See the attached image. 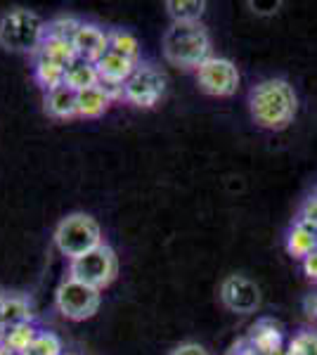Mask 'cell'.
I'll return each instance as SVG.
<instances>
[{
    "label": "cell",
    "instance_id": "obj_6",
    "mask_svg": "<svg viewBox=\"0 0 317 355\" xmlns=\"http://www.w3.org/2000/svg\"><path fill=\"white\" fill-rule=\"evenodd\" d=\"M102 303V291H97L88 284L78 282L74 277L62 279V284L57 287L55 294V306L57 311L65 315L67 320L80 322V320H88L97 313Z\"/></svg>",
    "mask_w": 317,
    "mask_h": 355
},
{
    "label": "cell",
    "instance_id": "obj_23",
    "mask_svg": "<svg viewBox=\"0 0 317 355\" xmlns=\"http://www.w3.org/2000/svg\"><path fill=\"white\" fill-rule=\"evenodd\" d=\"M24 355H65V348H62V341L57 334H53V331H40L36 341H33V346Z\"/></svg>",
    "mask_w": 317,
    "mask_h": 355
},
{
    "label": "cell",
    "instance_id": "obj_11",
    "mask_svg": "<svg viewBox=\"0 0 317 355\" xmlns=\"http://www.w3.org/2000/svg\"><path fill=\"white\" fill-rule=\"evenodd\" d=\"M71 43H74V50H76L78 60L97 64V62L109 53V31L100 28L97 24H85V21H80Z\"/></svg>",
    "mask_w": 317,
    "mask_h": 355
},
{
    "label": "cell",
    "instance_id": "obj_3",
    "mask_svg": "<svg viewBox=\"0 0 317 355\" xmlns=\"http://www.w3.org/2000/svg\"><path fill=\"white\" fill-rule=\"evenodd\" d=\"M45 21L24 8L10 10L0 17V48L10 53H38L45 38Z\"/></svg>",
    "mask_w": 317,
    "mask_h": 355
},
{
    "label": "cell",
    "instance_id": "obj_9",
    "mask_svg": "<svg viewBox=\"0 0 317 355\" xmlns=\"http://www.w3.org/2000/svg\"><path fill=\"white\" fill-rule=\"evenodd\" d=\"M221 301L228 311L237 315H251L261 308V289L244 275H228L221 284Z\"/></svg>",
    "mask_w": 317,
    "mask_h": 355
},
{
    "label": "cell",
    "instance_id": "obj_31",
    "mask_svg": "<svg viewBox=\"0 0 317 355\" xmlns=\"http://www.w3.org/2000/svg\"><path fill=\"white\" fill-rule=\"evenodd\" d=\"M239 355H258V353H256V351H253V348L249 346V348H246V351H241Z\"/></svg>",
    "mask_w": 317,
    "mask_h": 355
},
{
    "label": "cell",
    "instance_id": "obj_7",
    "mask_svg": "<svg viewBox=\"0 0 317 355\" xmlns=\"http://www.w3.org/2000/svg\"><path fill=\"white\" fill-rule=\"evenodd\" d=\"M166 85H169V78L159 67L140 62L128 83L123 85V100L130 102L132 107H140V110H152L164 97Z\"/></svg>",
    "mask_w": 317,
    "mask_h": 355
},
{
    "label": "cell",
    "instance_id": "obj_2",
    "mask_svg": "<svg viewBox=\"0 0 317 355\" xmlns=\"http://www.w3.org/2000/svg\"><path fill=\"white\" fill-rule=\"evenodd\" d=\"M166 62L182 71H197L211 57V36L201 21H173L164 33Z\"/></svg>",
    "mask_w": 317,
    "mask_h": 355
},
{
    "label": "cell",
    "instance_id": "obj_24",
    "mask_svg": "<svg viewBox=\"0 0 317 355\" xmlns=\"http://www.w3.org/2000/svg\"><path fill=\"white\" fill-rule=\"evenodd\" d=\"M80 21L74 19V17H60V19H53L48 26H45V36L53 38H65V41H74L76 36Z\"/></svg>",
    "mask_w": 317,
    "mask_h": 355
},
{
    "label": "cell",
    "instance_id": "obj_18",
    "mask_svg": "<svg viewBox=\"0 0 317 355\" xmlns=\"http://www.w3.org/2000/svg\"><path fill=\"white\" fill-rule=\"evenodd\" d=\"M65 73H67V67L62 64H55V62L45 60V57H36V67H33V78L45 93L55 88H62L65 85Z\"/></svg>",
    "mask_w": 317,
    "mask_h": 355
},
{
    "label": "cell",
    "instance_id": "obj_32",
    "mask_svg": "<svg viewBox=\"0 0 317 355\" xmlns=\"http://www.w3.org/2000/svg\"><path fill=\"white\" fill-rule=\"evenodd\" d=\"M5 296H8V294H3V289H0V306H3V301H5Z\"/></svg>",
    "mask_w": 317,
    "mask_h": 355
},
{
    "label": "cell",
    "instance_id": "obj_10",
    "mask_svg": "<svg viewBox=\"0 0 317 355\" xmlns=\"http://www.w3.org/2000/svg\"><path fill=\"white\" fill-rule=\"evenodd\" d=\"M140 62L128 60V57L119 55V53H109L97 62V76H100V85L107 90L112 100L123 97V85L128 83V78L132 76V71L137 69Z\"/></svg>",
    "mask_w": 317,
    "mask_h": 355
},
{
    "label": "cell",
    "instance_id": "obj_22",
    "mask_svg": "<svg viewBox=\"0 0 317 355\" xmlns=\"http://www.w3.org/2000/svg\"><path fill=\"white\" fill-rule=\"evenodd\" d=\"M109 50L128 57V60L140 62V43H137V38L130 31H123V28L109 31Z\"/></svg>",
    "mask_w": 317,
    "mask_h": 355
},
{
    "label": "cell",
    "instance_id": "obj_5",
    "mask_svg": "<svg viewBox=\"0 0 317 355\" xmlns=\"http://www.w3.org/2000/svg\"><path fill=\"white\" fill-rule=\"evenodd\" d=\"M117 272H119V259L109 244L97 246L90 254L69 263V277L78 279V282L88 284V287H93L97 291L107 289L117 279Z\"/></svg>",
    "mask_w": 317,
    "mask_h": 355
},
{
    "label": "cell",
    "instance_id": "obj_12",
    "mask_svg": "<svg viewBox=\"0 0 317 355\" xmlns=\"http://www.w3.org/2000/svg\"><path fill=\"white\" fill-rule=\"evenodd\" d=\"M249 346L258 355L282 353V348H284V334H282V327L275 322V320H268V318L258 320V322L251 327Z\"/></svg>",
    "mask_w": 317,
    "mask_h": 355
},
{
    "label": "cell",
    "instance_id": "obj_16",
    "mask_svg": "<svg viewBox=\"0 0 317 355\" xmlns=\"http://www.w3.org/2000/svg\"><path fill=\"white\" fill-rule=\"evenodd\" d=\"M76 105H78V116L97 119L109 110L112 97H109V93L102 88V85H95V88H88V90H80V93H76Z\"/></svg>",
    "mask_w": 317,
    "mask_h": 355
},
{
    "label": "cell",
    "instance_id": "obj_1",
    "mask_svg": "<svg viewBox=\"0 0 317 355\" xmlns=\"http://www.w3.org/2000/svg\"><path fill=\"white\" fill-rule=\"evenodd\" d=\"M249 112L258 128L286 130L298 114V95L284 78H265L251 88Z\"/></svg>",
    "mask_w": 317,
    "mask_h": 355
},
{
    "label": "cell",
    "instance_id": "obj_15",
    "mask_svg": "<svg viewBox=\"0 0 317 355\" xmlns=\"http://www.w3.org/2000/svg\"><path fill=\"white\" fill-rule=\"evenodd\" d=\"M65 85L71 88L74 93H80V90H88L100 85V76H97V67L93 62H85V60H74L71 64L67 67L65 73Z\"/></svg>",
    "mask_w": 317,
    "mask_h": 355
},
{
    "label": "cell",
    "instance_id": "obj_25",
    "mask_svg": "<svg viewBox=\"0 0 317 355\" xmlns=\"http://www.w3.org/2000/svg\"><path fill=\"white\" fill-rule=\"evenodd\" d=\"M298 223H305V225H310V227H315V230H317V194H315V197H310L308 202L301 206Z\"/></svg>",
    "mask_w": 317,
    "mask_h": 355
},
{
    "label": "cell",
    "instance_id": "obj_29",
    "mask_svg": "<svg viewBox=\"0 0 317 355\" xmlns=\"http://www.w3.org/2000/svg\"><path fill=\"white\" fill-rule=\"evenodd\" d=\"M0 355H15L12 351H10L8 346H5V343H0Z\"/></svg>",
    "mask_w": 317,
    "mask_h": 355
},
{
    "label": "cell",
    "instance_id": "obj_8",
    "mask_svg": "<svg viewBox=\"0 0 317 355\" xmlns=\"http://www.w3.org/2000/svg\"><path fill=\"white\" fill-rule=\"evenodd\" d=\"M197 85L201 93L211 97H232L239 88V69L228 57H209L197 71Z\"/></svg>",
    "mask_w": 317,
    "mask_h": 355
},
{
    "label": "cell",
    "instance_id": "obj_14",
    "mask_svg": "<svg viewBox=\"0 0 317 355\" xmlns=\"http://www.w3.org/2000/svg\"><path fill=\"white\" fill-rule=\"evenodd\" d=\"M45 112H48L53 119H62V121L78 116L76 93H74L71 88H67V85L45 93Z\"/></svg>",
    "mask_w": 317,
    "mask_h": 355
},
{
    "label": "cell",
    "instance_id": "obj_28",
    "mask_svg": "<svg viewBox=\"0 0 317 355\" xmlns=\"http://www.w3.org/2000/svg\"><path fill=\"white\" fill-rule=\"evenodd\" d=\"M249 8H253V12H256V15H275L282 8V3H268L265 8H261V3H253V0H251Z\"/></svg>",
    "mask_w": 317,
    "mask_h": 355
},
{
    "label": "cell",
    "instance_id": "obj_19",
    "mask_svg": "<svg viewBox=\"0 0 317 355\" xmlns=\"http://www.w3.org/2000/svg\"><path fill=\"white\" fill-rule=\"evenodd\" d=\"M38 55L45 57V60H50V62H55V64H62V67H69L74 60H76V50H74V43L65 41V38H53V36H45L43 38Z\"/></svg>",
    "mask_w": 317,
    "mask_h": 355
},
{
    "label": "cell",
    "instance_id": "obj_13",
    "mask_svg": "<svg viewBox=\"0 0 317 355\" xmlns=\"http://www.w3.org/2000/svg\"><path fill=\"white\" fill-rule=\"evenodd\" d=\"M286 251L291 259L303 261L317 251V230L305 223H293L291 230L286 232Z\"/></svg>",
    "mask_w": 317,
    "mask_h": 355
},
{
    "label": "cell",
    "instance_id": "obj_27",
    "mask_svg": "<svg viewBox=\"0 0 317 355\" xmlns=\"http://www.w3.org/2000/svg\"><path fill=\"white\" fill-rule=\"evenodd\" d=\"M303 272L308 275L310 279H317V251L315 254H310L308 259H303Z\"/></svg>",
    "mask_w": 317,
    "mask_h": 355
},
{
    "label": "cell",
    "instance_id": "obj_17",
    "mask_svg": "<svg viewBox=\"0 0 317 355\" xmlns=\"http://www.w3.org/2000/svg\"><path fill=\"white\" fill-rule=\"evenodd\" d=\"M33 315H31V303H28L26 296L12 294V296H5L3 306H0V322L5 324V329L17 327V324H24L31 322Z\"/></svg>",
    "mask_w": 317,
    "mask_h": 355
},
{
    "label": "cell",
    "instance_id": "obj_26",
    "mask_svg": "<svg viewBox=\"0 0 317 355\" xmlns=\"http://www.w3.org/2000/svg\"><path fill=\"white\" fill-rule=\"evenodd\" d=\"M171 355H211L206 351L201 343H194V341H187V343H180L178 348H173Z\"/></svg>",
    "mask_w": 317,
    "mask_h": 355
},
{
    "label": "cell",
    "instance_id": "obj_4",
    "mask_svg": "<svg viewBox=\"0 0 317 355\" xmlns=\"http://www.w3.org/2000/svg\"><path fill=\"white\" fill-rule=\"evenodd\" d=\"M102 244L100 223L88 214H69L55 227V246L69 261H76Z\"/></svg>",
    "mask_w": 317,
    "mask_h": 355
},
{
    "label": "cell",
    "instance_id": "obj_33",
    "mask_svg": "<svg viewBox=\"0 0 317 355\" xmlns=\"http://www.w3.org/2000/svg\"><path fill=\"white\" fill-rule=\"evenodd\" d=\"M275 355H286V351H282V353H275Z\"/></svg>",
    "mask_w": 317,
    "mask_h": 355
},
{
    "label": "cell",
    "instance_id": "obj_20",
    "mask_svg": "<svg viewBox=\"0 0 317 355\" xmlns=\"http://www.w3.org/2000/svg\"><path fill=\"white\" fill-rule=\"evenodd\" d=\"M38 334H40V329H36V324L24 322V324H17V327H10L3 343L15 355H24V353H28V348L33 346V341H36Z\"/></svg>",
    "mask_w": 317,
    "mask_h": 355
},
{
    "label": "cell",
    "instance_id": "obj_21",
    "mask_svg": "<svg viewBox=\"0 0 317 355\" xmlns=\"http://www.w3.org/2000/svg\"><path fill=\"white\" fill-rule=\"evenodd\" d=\"M166 12L173 21H199L206 12V3L204 0H169Z\"/></svg>",
    "mask_w": 317,
    "mask_h": 355
},
{
    "label": "cell",
    "instance_id": "obj_30",
    "mask_svg": "<svg viewBox=\"0 0 317 355\" xmlns=\"http://www.w3.org/2000/svg\"><path fill=\"white\" fill-rule=\"evenodd\" d=\"M5 334H8V329H5V324L0 322V343H3V339H5Z\"/></svg>",
    "mask_w": 317,
    "mask_h": 355
}]
</instances>
